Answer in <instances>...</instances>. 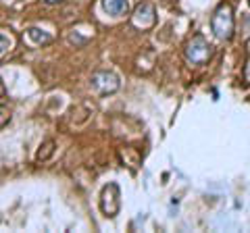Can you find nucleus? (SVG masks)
I'll list each match as a JSON object with an SVG mask.
<instances>
[{
	"label": "nucleus",
	"instance_id": "1a4fd4ad",
	"mask_svg": "<svg viewBox=\"0 0 250 233\" xmlns=\"http://www.w3.org/2000/svg\"><path fill=\"white\" fill-rule=\"evenodd\" d=\"M9 121H11V108L4 106V104H0V129L9 125Z\"/></svg>",
	"mask_w": 250,
	"mask_h": 233
},
{
	"label": "nucleus",
	"instance_id": "f257e3e1",
	"mask_svg": "<svg viewBox=\"0 0 250 233\" xmlns=\"http://www.w3.org/2000/svg\"><path fill=\"white\" fill-rule=\"evenodd\" d=\"M233 27H236V21H233V11L229 4H219L217 11L213 13V19H210V29L219 40H231L233 36Z\"/></svg>",
	"mask_w": 250,
	"mask_h": 233
},
{
	"label": "nucleus",
	"instance_id": "9d476101",
	"mask_svg": "<svg viewBox=\"0 0 250 233\" xmlns=\"http://www.w3.org/2000/svg\"><path fill=\"white\" fill-rule=\"evenodd\" d=\"M9 48H11V40L4 34H0V57H2V54L9 50Z\"/></svg>",
	"mask_w": 250,
	"mask_h": 233
},
{
	"label": "nucleus",
	"instance_id": "39448f33",
	"mask_svg": "<svg viewBox=\"0 0 250 233\" xmlns=\"http://www.w3.org/2000/svg\"><path fill=\"white\" fill-rule=\"evenodd\" d=\"M156 23V9L152 2H140L131 15V25L138 29H148Z\"/></svg>",
	"mask_w": 250,
	"mask_h": 233
},
{
	"label": "nucleus",
	"instance_id": "ddd939ff",
	"mask_svg": "<svg viewBox=\"0 0 250 233\" xmlns=\"http://www.w3.org/2000/svg\"><path fill=\"white\" fill-rule=\"evenodd\" d=\"M2 96H4V83L0 81V98H2Z\"/></svg>",
	"mask_w": 250,
	"mask_h": 233
},
{
	"label": "nucleus",
	"instance_id": "0eeeda50",
	"mask_svg": "<svg viewBox=\"0 0 250 233\" xmlns=\"http://www.w3.org/2000/svg\"><path fill=\"white\" fill-rule=\"evenodd\" d=\"M54 152H57V142H54V139H46V142L40 144V148H38V152H36V160L38 162L50 160Z\"/></svg>",
	"mask_w": 250,
	"mask_h": 233
},
{
	"label": "nucleus",
	"instance_id": "f03ea898",
	"mask_svg": "<svg viewBox=\"0 0 250 233\" xmlns=\"http://www.w3.org/2000/svg\"><path fill=\"white\" fill-rule=\"evenodd\" d=\"M210 44L205 40V36L196 34L186 44V60L192 65H207L210 58Z\"/></svg>",
	"mask_w": 250,
	"mask_h": 233
},
{
	"label": "nucleus",
	"instance_id": "423d86ee",
	"mask_svg": "<svg viewBox=\"0 0 250 233\" xmlns=\"http://www.w3.org/2000/svg\"><path fill=\"white\" fill-rule=\"evenodd\" d=\"M100 6L111 17H123L129 13V0H100Z\"/></svg>",
	"mask_w": 250,
	"mask_h": 233
},
{
	"label": "nucleus",
	"instance_id": "9b49d317",
	"mask_svg": "<svg viewBox=\"0 0 250 233\" xmlns=\"http://www.w3.org/2000/svg\"><path fill=\"white\" fill-rule=\"evenodd\" d=\"M244 81L250 85V58L246 60V65H244Z\"/></svg>",
	"mask_w": 250,
	"mask_h": 233
},
{
	"label": "nucleus",
	"instance_id": "7ed1b4c3",
	"mask_svg": "<svg viewBox=\"0 0 250 233\" xmlns=\"http://www.w3.org/2000/svg\"><path fill=\"white\" fill-rule=\"evenodd\" d=\"M90 88L98 96H108V94H115L121 88V81L113 71H96L90 77Z\"/></svg>",
	"mask_w": 250,
	"mask_h": 233
},
{
	"label": "nucleus",
	"instance_id": "4468645a",
	"mask_svg": "<svg viewBox=\"0 0 250 233\" xmlns=\"http://www.w3.org/2000/svg\"><path fill=\"white\" fill-rule=\"evenodd\" d=\"M246 50H248V54H250V40L246 42Z\"/></svg>",
	"mask_w": 250,
	"mask_h": 233
},
{
	"label": "nucleus",
	"instance_id": "20e7f679",
	"mask_svg": "<svg viewBox=\"0 0 250 233\" xmlns=\"http://www.w3.org/2000/svg\"><path fill=\"white\" fill-rule=\"evenodd\" d=\"M119 208H121V192H119V185L117 183H108L100 192V211H103L104 216L113 219V216L119 214Z\"/></svg>",
	"mask_w": 250,
	"mask_h": 233
},
{
	"label": "nucleus",
	"instance_id": "f8f14e48",
	"mask_svg": "<svg viewBox=\"0 0 250 233\" xmlns=\"http://www.w3.org/2000/svg\"><path fill=\"white\" fill-rule=\"evenodd\" d=\"M44 2L52 6V4H61V2H62V0H44Z\"/></svg>",
	"mask_w": 250,
	"mask_h": 233
},
{
	"label": "nucleus",
	"instance_id": "6e6552de",
	"mask_svg": "<svg viewBox=\"0 0 250 233\" xmlns=\"http://www.w3.org/2000/svg\"><path fill=\"white\" fill-rule=\"evenodd\" d=\"M27 38L38 46H46V44L52 42V36L48 32H44V29H38V27H29L27 29Z\"/></svg>",
	"mask_w": 250,
	"mask_h": 233
}]
</instances>
